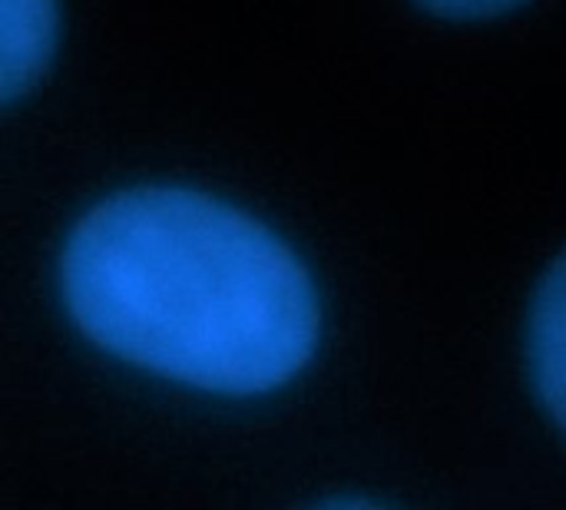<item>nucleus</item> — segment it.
Masks as SVG:
<instances>
[{
    "mask_svg": "<svg viewBox=\"0 0 566 510\" xmlns=\"http://www.w3.org/2000/svg\"><path fill=\"white\" fill-rule=\"evenodd\" d=\"M415 3L444 20H491L524 7L527 0H415Z\"/></svg>",
    "mask_w": 566,
    "mask_h": 510,
    "instance_id": "nucleus-4",
    "label": "nucleus"
},
{
    "mask_svg": "<svg viewBox=\"0 0 566 510\" xmlns=\"http://www.w3.org/2000/svg\"><path fill=\"white\" fill-rule=\"evenodd\" d=\"M3 7V73L0 96L13 106L27 96L53 63L60 37V3L56 0H0Z\"/></svg>",
    "mask_w": 566,
    "mask_h": 510,
    "instance_id": "nucleus-3",
    "label": "nucleus"
},
{
    "mask_svg": "<svg viewBox=\"0 0 566 510\" xmlns=\"http://www.w3.org/2000/svg\"><path fill=\"white\" fill-rule=\"evenodd\" d=\"M60 295L99 352L219 398L285 388L322 342V299L298 252L186 186L90 206L60 249Z\"/></svg>",
    "mask_w": 566,
    "mask_h": 510,
    "instance_id": "nucleus-1",
    "label": "nucleus"
},
{
    "mask_svg": "<svg viewBox=\"0 0 566 510\" xmlns=\"http://www.w3.org/2000/svg\"><path fill=\"white\" fill-rule=\"evenodd\" d=\"M527 372L537 402L566 435V249L541 275L531 299Z\"/></svg>",
    "mask_w": 566,
    "mask_h": 510,
    "instance_id": "nucleus-2",
    "label": "nucleus"
}]
</instances>
